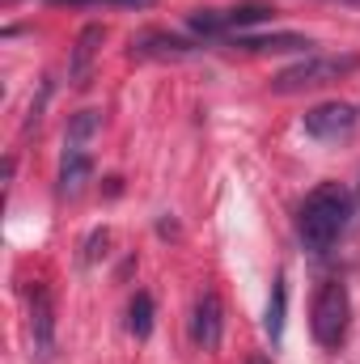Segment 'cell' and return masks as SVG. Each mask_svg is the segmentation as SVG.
Wrapping results in <instances>:
<instances>
[{
  "mask_svg": "<svg viewBox=\"0 0 360 364\" xmlns=\"http://www.w3.org/2000/svg\"><path fill=\"white\" fill-rule=\"evenodd\" d=\"M348 220H352V195L339 182H322L305 195V203L297 212V237L309 255H322L344 237Z\"/></svg>",
  "mask_w": 360,
  "mask_h": 364,
  "instance_id": "1",
  "label": "cell"
},
{
  "mask_svg": "<svg viewBox=\"0 0 360 364\" xmlns=\"http://www.w3.org/2000/svg\"><path fill=\"white\" fill-rule=\"evenodd\" d=\"M360 68V55H305L292 68H284L280 77H271V93H305L335 85L344 77H352Z\"/></svg>",
  "mask_w": 360,
  "mask_h": 364,
  "instance_id": "2",
  "label": "cell"
},
{
  "mask_svg": "<svg viewBox=\"0 0 360 364\" xmlns=\"http://www.w3.org/2000/svg\"><path fill=\"white\" fill-rule=\"evenodd\" d=\"M348 326H352V296L339 279L322 284L318 296H314V309H309V331L322 348H339L348 339Z\"/></svg>",
  "mask_w": 360,
  "mask_h": 364,
  "instance_id": "3",
  "label": "cell"
},
{
  "mask_svg": "<svg viewBox=\"0 0 360 364\" xmlns=\"http://www.w3.org/2000/svg\"><path fill=\"white\" fill-rule=\"evenodd\" d=\"M271 9L263 4H242V9H195L186 17V26L203 38H233V34H246V26H259L268 21Z\"/></svg>",
  "mask_w": 360,
  "mask_h": 364,
  "instance_id": "4",
  "label": "cell"
},
{
  "mask_svg": "<svg viewBox=\"0 0 360 364\" xmlns=\"http://www.w3.org/2000/svg\"><path fill=\"white\" fill-rule=\"evenodd\" d=\"M356 123H360V114H356L352 102H322V106L305 110V119H301L305 136H314V140H322V144L348 140V136L356 132Z\"/></svg>",
  "mask_w": 360,
  "mask_h": 364,
  "instance_id": "5",
  "label": "cell"
},
{
  "mask_svg": "<svg viewBox=\"0 0 360 364\" xmlns=\"http://www.w3.org/2000/svg\"><path fill=\"white\" fill-rule=\"evenodd\" d=\"M221 331H225V318H221V296L216 292H203L191 309V339L203 348V352H216L221 348Z\"/></svg>",
  "mask_w": 360,
  "mask_h": 364,
  "instance_id": "6",
  "label": "cell"
},
{
  "mask_svg": "<svg viewBox=\"0 0 360 364\" xmlns=\"http://www.w3.org/2000/svg\"><path fill=\"white\" fill-rule=\"evenodd\" d=\"M30 339L38 356H51L55 348V309H51V292L43 284L30 288Z\"/></svg>",
  "mask_w": 360,
  "mask_h": 364,
  "instance_id": "7",
  "label": "cell"
},
{
  "mask_svg": "<svg viewBox=\"0 0 360 364\" xmlns=\"http://www.w3.org/2000/svg\"><path fill=\"white\" fill-rule=\"evenodd\" d=\"M132 55H140V60H186V55H195V43H186L179 34H166V30H144L132 38Z\"/></svg>",
  "mask_w": 360,
  "mask_h": 364,
  "instance_id": "8",
  "label": "cell"
},
{
  "mask_svg": "<svg viewBox=\"0 0 360 364\" xmlns=\"http://www.w3.org/2000/svg\"><path fill=\"white\" fill-rule=\"evenodd\" d=\"M229 47H238V51H250V55H284V51H305V47H314L305 34H233V38H225Z\"/></svg>",
  "mask_w": 360,
  "mask_h": 364,
  "instance_id": "9",
  "label": "cell"
},
{
  "mask_svg": "<svg viewBox=\"0 0 360 364\" xmlns=\"http://www.w3.org/2000/svg\"><path fill=\"white\" fill-rule=\"evenodd\" d=\"M93 174V161L85 149H64V161H60V195L64 199H77L85 191V182Z\"/></svg>",
  "mask_w": 360,
  "mask_h": 364,
  "instance_id": "10",
  "label": "cell"
},
{
  "mask_svg": "<svg viewBox=\"0 0 360 364\" xmlns=\"http://www.w3.org/2000/svg\"><path fill=\"white\" fill-rule=\"evenodd\" d=\"M102 38H106L102 26H85V30H81L77 51H73V81H77V85H85V77H90V60H93V51H97Z\"/></svg>",
  "mask_w": 360,
  "mask_h": 364,
  "instance_id": "11",
  "label": "cell"
},
{
  "mask_svg": "<svg viewBox=\"0 0 360 364\" xmlns=\"http://www.w3.org/2000/svg\"><path fill=\"white\" fill-rule=\"evenodd\" d=\"M284 309H288V288H284V275L271 284V301H268V318H263V331L271 335V343L284 339Z\"/></svg>",
  "mask_w": 360,
  "mask_h": 364,
  "instance_id": "12",
  "label": "cell"
},
{
  "mask_svg": "<svg viewBox=\"0 0 360 364\" xmlns=\"http://www.w3.org/2000/svg\"><path fill=\"white\" fill-rule=\"evenodd\" d=\"M127 331L136 339H149L153 335V296L149 292H136L132 305H127Z\"/></svg>",
  "mask_w": 360,
  "mask_h": 364,
  "instance_id": "13",
  "label": "cell"
},
{
  "mask_svg": "<svg viewBox=\"0 0 360 364\" xmlns=\"http://www.w3.org/2000/svg\"><path fill=\"white\" fill-rule=\"evenodd\" d=\"M97 127H102V114H97V110H81V114L68 123V132H64V149H85Z\"/></svg>",
  "mask_w": 360,
  "mask_h": 364,
  "instance_id": "14",
  "label": "cell"
},
{
  "mask_svg": "<svg viewBox=\"0 0 360 364\" xmlns=\"http://www.w3.org/2000/svg\"><path fill=\"white\" fill-rule=\"evenodd\" d=\"M97 4H123V9H149L157 0H97Z\"/></svg>",
  "mask_w": 360,
  "mask_h": 364,
  "instance_id": "15",
  "label": "cell"
},
{
  "mask_svg": "<svg viewBox=\"0 0 360 364\" xmlns=\"http://www.w3.org/2000/svg\"><path fill=\"white\" fill-rule=\"evenodd\" d=\"M250 364H268V360H259V356H255V360H250Z\"/></svg>",
  "mask_w": 360,
  "mask_h": 364,
  "instance_id": "16",
  "label": "cell"
},
{
  "mask_svg": "<svg viewBox=\"0 0 360 364\" xmlns=\"http://www.w3.org/2000/svg\"><path fill=\"white\" fill-rule=\"evenodd\" d=\"M356 203H360V186H356Z\"/></svg>",
  "mask_w": 360,
  "mask_h": 364,
  "instance_id": "17",
  "label": "cell"
},
{
  "mask_svg": "<svg viewBox=\"0 0 360 364\" xmlns=\"http://www.w3.org/2000/svg\"><path fill=\"white\" fill-rule=\"evenodd\" d=\"M348 4H360V0H348Z\"/></svg>",
  "mask_w": 360,
  "mask_h": 364,
  "instance_id": "18",
  "label": "cell"
}]
</instances>
